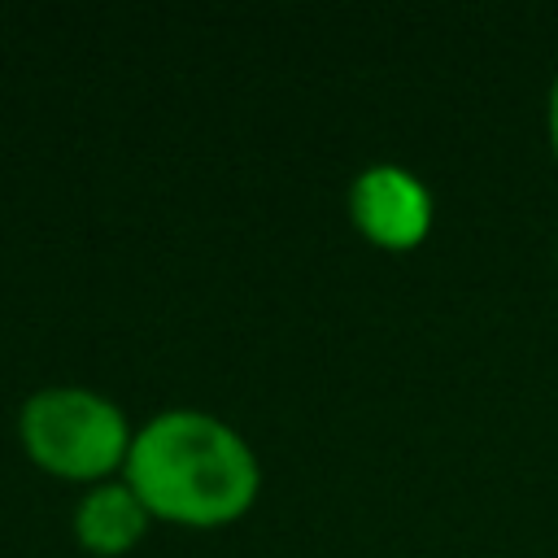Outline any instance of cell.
<instances>
[{"mask_svg":"<svg viewBox=\"0 0 558 558\" xmlns=\"http://www.w3.org/2000/svg\"><path fill=\"white\" fill-rule=\"evenodd\" d=\"M126 484L157 519L218 527L253 506L257 458L222 418L166 410L131 436Z\"/></svg>","mask_w":558,"mask_h":558,"instance_id":"1","label":"cell"},{"mask_svg":"<svg viewBox=\"0 0 558 558\" xmlns=\"http://www.w3.org/2000/svg\"><path fill=\"white\" fill-rule=\"evenodd\" d=\"M22 445L26 453L65 480H96L113 466H126L131 432L126 414L87 388H39L22 405Z\"/></svg>","mask_w":558,"mask_h":558,"instance_id":"2","label":"cell"},{"mask_svg":"<svg viewBox=\"0 0 558 558\" xmlns=\"http://www.w3.org/2000/svg\"><path fill=\"white\" fill-rule=\"evenodd\" d=\"M349 209L379 248H414L432 227V196L401 166H366L349 187Z\"/></svg>","mask_w":558,"mask_h":558,"instance_id":"3","label":"cell"},{"mask_svg":"<svg viewBox=\"0 0 558 558\" xmlns=\"http://www.w3.org/2000/svg\"><path fill=\"white\" fill-rule=\"evenodd\" d=\"M148 527V506L135 497V488L122 484H96L78 510H74V536L92 554H126Z\"/></svg>","mask_w":558,"mask_h":558,"instance_id":"4","label":"cell"},{"mask_svg":"<svg viewBox=\"0 0 558 558\" xmlns=\"http://www.w3.org/2000/svg\"><path fill=\"white\" fill-rule=\"evenodd\" d=\"M549 140H554V157H558V78L549 87Z\"/></svg>","mask_w":558,"mask_h":558,"instance_id":"5","label":"cell"}]
</instances>
